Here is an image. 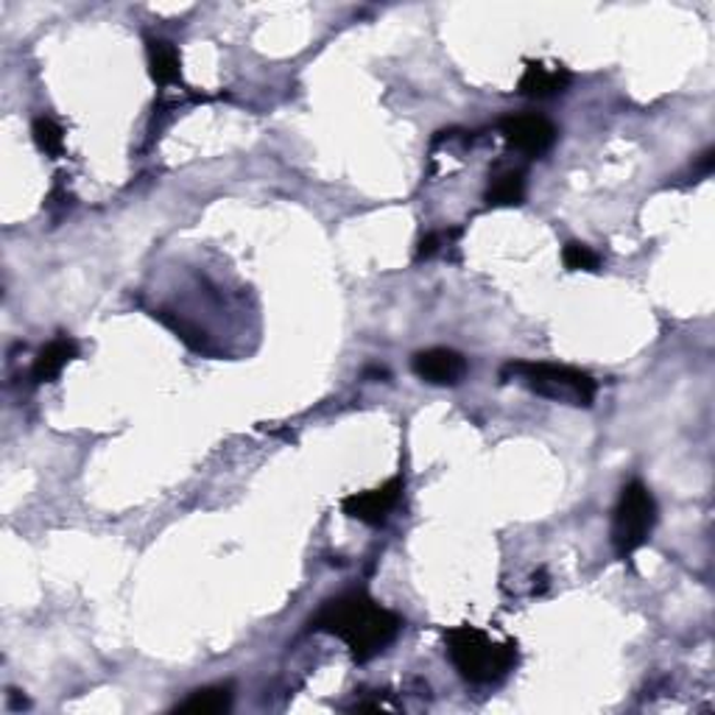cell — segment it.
<instances>
[{
	"label": "cell",
	"instance_id": "6da1fadb",
	"mask_svg": "<svg viewBox=\"0 0 715 715\" xmlns=\"http://www.w3.org/2000/svg\"><path fill=\"white\" fill-rule=\"evenodd\" d=\"M311 628L347 643L355 662H369L397 641L403 618L374 601L369 592L349 590L324 601L311 618Z\"/></svg>",
	"mask_w": 715,
	"mask_h": 715
},
{
	"label": "cell",
	"instance_id": "7a4b0ae2",
	"mask_svg": "<svg viewBox=\"0 0 715 715\" xmlns=\"http://www.w3.org/2000/svg\"><path fill=\"white\" fill-rule=\"evenodd\" d=\"M445 643L453 668L470 684L500 682L517 666V643H495L475 626L450 628Z\"/></svg>",
	"mask_w": 715,
	"mask_h": 715
},
{
	"label": "cell",
	"instance_id": "3957f363",
	"mask_svg": "<svg viewBox=\"0 0 715 715\" xmlns=\"http://www.w3.org/2000/svg\"><path fill=\"white\" fill-rule=\"evenodd\" d=\"M517 378L520 383L537 392L540 397L560 400V403L573 405H592L598 394V380L590 372L565 364H529L511 361L504 367V378Z\"/></svg>",
	"mask_w": 715,
	"mask_h": 715
},
{
	"label": "cell",
	"instance_id": "277c9868",
	"mask_svg": "<svg viewBox=\"0 0 715 715\" xmlns=\"http://www.w3.org/2000/svg\"><path fill=\"white\" fill-rule=\"evenodd\" d=\"M657 526V500L643 481H628L621 489L612 511V547L621 560H628L643 547Z\"/></svg>",
	"mask_w": 715,
	"mask_h": 715
},
{
	"label": "cell",
	"instance_id": "5b68a950",
	"mask_svg": "<svg viewBox=\"0 0 715 715\" xmlns=\"http://www.w3.org/2000/svg\"><path fill=\"white\" fill-rule=\"evenodd\" d=\"M500 135H504L506 146L522 157H542L554 149L560 129L554 120H547L545 115L526 113V115H509L500 120Z\"/></svg>",
	"mask_w": 715,
	"mask_h": 715
},
{
	"label": "cell",
	"instance_id": "8992f818",
	"mask_svg": "<svg viewBox=\"0 0 715 715\" xmlns=\"http://www.w3.org/2000/svg\"><path fill=\"white\" fill-rule=\"evenodd\" d=\"M405 481L400 475L389 478L387 484L378 486V489L367 492H355V495H347L342 504L344 515L353 517L358 522H367V526H383L389 520L394 509H397L400 498H403Z\"/></svg>",
	"mask_w": 715,
	"mask_h": 715
},
{
	"label": "cell",
	"instance_id": "52a82bcc",
	"mask_svg": "<svg viewBox=\"0 0 715 715\" xmlns=\"http://www.w3.org/2000/svg\"><path fill=\"white\" fill-rule=\"evenodd\" d=\"M411 369L417 378L434 383V387H459L466 374V358L455 349L430 347L414 355Z\"/></svg>",
	"mask_w": 715,
	"mask_h": 715
},
{
	"label": "cell",
	"instance_id": "ba28073f",
	"mask_svg": "<svg viewBox=\"0 0 715 715\" xmlns=\"http://www.w3.org/2000/svg\"><path fill=\"white\" fill-rule=\"evenodd\" d=\"M570 70L562 68V65L529 62L526 70H522L520 81H517V93L537 101L554 99V95H562L570 88Z\"/></svg>",
	"mask_w": 715,
	"mask_h": 715
},
{
	"label": "cell",
	"instance_id": "9c48e42d",
	"mask_svg": "<svg viewBox=\"0 0 715 715\" xmlns=\"http://www.w3.org/2000/svg\"><path fill=\"white\" fill-rule=\"evenodd\" d=\"M73 358H79V347H76L73 338L62 336V338H54L50 344H45V347L39 349L37 361H34V369H32L34 383H50V380H57L59 374H62V369L68 367Z\"/></svg>",
	"mask_w": 715,
	"mask_h": 715
},
{
	"label": "cell",
	"instance_id": "30bf717a",
	"mask_svg": "<svg viewBox=\"0 0 715 715\" xmlns=\"http://www.w3.org/2000/svg\"><path fill=\"white\" fill-rule=\"evenodd\" d=\"M146 59H149V76L154 84L169 88L176 84L182 76V57L174 43L169 39H149L146 43Z\"/></svg>",
	"mask_w": 715,
	"mask_h": 715
},
{
	"label": "cell",
	"instance_id": "8fae6325",
	"mask_svg": "<svg viewBox=\"0 0 715 715\" xmlns=\"http://www.w3.org/2000/svg\"><path fill=\"white\" fill-rule=\"evenodd\" d=\"M526 199V171L504 169L489 176L484 201L489 207H517Z\"/></svg>",
	"mask_w": 715,
	"mask_h": 715
},
{
	"label": "cell",
	"instance_id": "7c38bea8",
	"mask_svg": "<svg viewBox=\"0 0 715 715\" xmlns=\"http://www.w3.org/2000/svg\"><path fill=\"white\" fill-rule=\"evenodd\" d=\"M232 704V688L230 684H212V688H201L194 691L185 702L176 704V713H194V715H212L224 713Z\"/></svg>",
	"mask_w": 715,
	"mask_h": 715
},
{
	"label": "cell",
	"instance_id": "4fadbf2b",
	"mask_svg": "<svg viewBox=\"0 0 715 715\" xmlns=\"http://www.w3.org/2000/svg\"><path fill=\"white\" fill-rule=\"evenodd\" d=\"M32 137H34V143H37V149L43 151L45 157H50V160L62 157L65 129L54 118H48V115H39V118H34Z\"/></svg>",
	"mask_w": 715,
	"mask_h": 715
},
{
	"label": "cell",
	"instance_id": "5bb4252c",
	"mask_svg": "<svg viewBox=\"0 0 715 715\" xmlns=\"http://www.w3.org/2000/svg\"><path fill=\"white\" fill-rule=\"evenodd\" d=\"M562 263H565L567 272H598L601 268V255L592 246H587V243L570 241L562 250Z\"/></svg>",
	"mask_w": 715,
	"mask_h": 715
},
{
	"label": "cell",
	"instance_id": "9a60e30c",
	"mask_svg": "<svg viewBox=\"0 0 715 715\" xmlns=\"http://www.w3.org/2000/svg\"><path fill=\"white\" fill-rule=\"evenodd\" d=\"M461 232L459 230H436V232H428V235L419 241L417 246V261H428V257H434L436 252L442 250V246H448L453 238H459Z\"/></svg>",
	"mask_w": 715,
	"mask_h": 715
},
{
	"label": "cell",
	"instance_id": "2e32d148",
	"mask_svg": "<svg viewBox=\"0 0 715 715\" xmlns=\"http://www.w3.org/2000/svg\"><path fill=\"white\" fill-rule=\"evenodd\" d=\"M713 169H715V151H713V149H707V151H704V154L699 157V160H696V171H699V174L707 176V174H713Z\"/></svg>",
	"mask_w": 715,
	"mask_h": 715
}]
</instances>
